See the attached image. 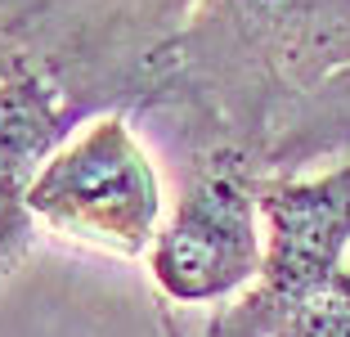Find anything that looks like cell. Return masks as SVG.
<instances>
[{"label":"cell","instance_id":"cell-1","mask_svg":"<svg viewBox=\"0 0 350 337\" xmlns=\"http://www.w3.org/2000/svg\"><path fill=\"white\" fill-rule=\"evenodd\" d=\"M350 68V0H193L144 63L135 103L202 122V149L260 162L274 126Z\"/></svg>","mask_w":350,"mask_h":337},{"label":"cell","instance_id":"cell-2","mask_svg":"<svg viewBox=\"0 0 350 337\" xmlns=\"http://www.w3.org/2000/svg\"><path fill=\"white\" fill-rule=\"evenodd\" d=\"M260 162L247 149H202L189 162L180 207L148 247V275L175 306H211L260 279Z\"/></svg>","mask_w":350,"mask_h":337},{"label":"cell","instance_id":"cell-3","mask_svg":"<svg viewBox=\"0 0 350 337\" xmlns=\"http://www.w3.org/2000/svg\"><path fill=\"white\" fill-rule=\"evenodd\" d=\"M260 221V279L211 319V337H274L292 310L350 270V153L323 175H265Z\"/></svg>","mask_w":350,"mask_h":337},{"label":"cell","instance_id":"cell-4","mask_svg":"<svg viewBox=\"0 0 350 337\" xmlns=\"http://www.w3.org/2000/svg\"><path fill=\"white\" fill-rule=\"evenodd\" d=\"M27 203L54 234L117 256H148L162 229V180L122 108L99 112L63 144L36 175Z\"/></svg>","mask_w":350,"mask_h":337},{"label":"cell","instance_id":"cell-5","mask_svg":"<svg viewBox=\"0 0 350 337\" xmlns=\"http://www.w3.org/2000/svg\"><path fill=\"white\" fill-rule=\"evenodd\" d=\"M77 117L41 63L23 50L0 54V275H10L36 243L31 184L63 144V131Z\"/></svg>","mask_w":350,"mask_h":337},{"label":"cell","instance_id":"cell-6","mask_svg":"<svg viewBox=\"0 0 350 337\" xmlns=\"http://www.w3.org/2000/svg\"><path fill=\"white\" fill-rule=\"evenodd\" d=\"M346 149H350V68L332 77L328 86H319L310 99H301L274 126L265 153H260V171L297 175L301 166L319 162L328 153H346Z\"/></svg>","mask_w":350,"mask_h":337},{"label":"cell","instance_id":"cell-7","mask_svg":"<svg viewBox=\"0 0 350 337\" xmlns=\"http://www.w3.org/2000/svg\"><path fill=\"white\" fill-rule=\"evenodd\" d=\"M274 337H350V270L301 310H292Z\"/></svg>","mask_w":350,"mask_h":337},{"label":"cell","instance_id":"cell-8","mask_svg":"<svg viewBox=\"0 0 350 337\" xmlns=\"http://www.w3.org/2000/svg\"><path fill=\"white\" fill-rule=\"evenodd\" d=\"M0 36H5V27H0Z\"/></svg>","mask_w":350,"mask_h":337},{"label":"cell","instance_id":"cell-9","mask_svg":"<svg viewBox=\"0 0 350 337\" xmlns=\"http://www.w3.org/2000/svg\"><path fill=\"white\" fill-rule=\"evenodd\" d=\"M171 337H175V328H171Z\"/></svg>","mask_w":350,"mask_h":337}]
</instances>
